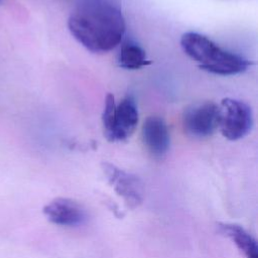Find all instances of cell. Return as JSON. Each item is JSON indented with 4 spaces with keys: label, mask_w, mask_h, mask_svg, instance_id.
Segmentation results:
<instances>
[{
    "label": "cell",
    "mask_w": 258,
    "mask_h": 258,
    "mask_svg": "<svg viewBox=\"0 0 258 258\" xmlns=\"http://www.w3.org/2000/svg\"><path fill=\"white\" fill-rule=\"evenodd\" d=\"M72 35L88 50L105 53L116 47L125 33L123 14L106 0H86L70 14Z\"/></svg>",
    "instance_id": "6da1fadb"
},
{
    "label": "cell",
    "mask_w": 258,
    "mask_h": 258,
    "mask_svg": "<svg viewBox=\"0 0 258 258\" xmlns=\"http://www.w3.org/2000/svg\"><path fill=\"white\" fill-rule=\"evenodd\" d=\"M180 45L201 69L215 75H238L251 66L245 57L222 48L212 39L198 32L184 33L180 38Z\"/></svg>",
    "instance_id": "7a4b0ae2"
},
{
    "label": "cell",
    "mask_w": 258,
    "mask_h": 258,
    "mask_svg": "<svg viewBox=\"0 0 258 258\" xmlns=\"http://www.w3.org/2000/svg\"><path fill=\"white\" fill-rule=\"evenodd\" d=\"M219 108L218 128L224 137L235 141L246 136L253 125L251 108L244 102L232 98L223 99Z\"/></svg>",
    "instance_id": "3957f363"
},
{
    "label": "cell",
    "mask_w": 258,
    "mask_h": 258,
    "mask_svg": "<svg viewBox=\"0 0 258 258\" xmlns=\"http://www.w3.org/2000/svg\"><path fill=\"white\" fill-rule=\"evenodd\" d=\"M219 108L213 102L191 104L182 113L184 132L194 138H206L218 129Z\"/></svg>",
    "instance_id": "277c9868"
},
{
    "label": "cell",
    "mask_w": 258,
    "mask_h": 258,
    "mask_svg": "<svg viewBox=\"0 0 258 258\" xmlns=\"http://www.w3.org/2000/svg\"><path fill=\"white\" fill-rule=\"evenodd\" d=\"M103 170L116 194L130 209L137 208L143 201L144 188L140 178L111 163H103Z\"/></svg>",
    "instance_id": "5b68a950"
},
{
    "label": "cell",
    "mask_w": 258,
    "mask_h": 258,
    "mask_svg": "<svg viewBox=\"0 0 258 258\" xmlns=\"http://www.w3.org/2000/svg\"><path fill=\"white\" fill-rule=\"evenodd\" d=\"M43 214L53 224L66 227L82 225L87 219L85 209L76 201L68 198H56L44 208Z\"/></svg>",
    "instance_id": "8992f818"
},
{
    "label": "cell",
    "mask_w": 258,
    "mask_h": 258,
    "mask_svg": "<svg viewBox=\"0 0 258 258\" xmlns=\"http://www.w3.org/2000/svg\"><path fill=\"white\" fill-rule=\"evenodd\" d=\"M139 120V113L135 98L128 94L116 105L114 123L110 141H125L136 130Z\"/></svg>",
    "instance_id": "52a82bcc"
},
{
    "label": "cell",
    "mask_w": 258,
    "mask_h": 258,
    "mask_svg": "<svg viewBox=\"0 0 258 258\" xmlns=\"http://www.w3.org/2000/svg\"><path fill=\"white\" fill-rule=\"evenodd\" d=\"M142 141L155 158H162L168 151L170 136L167 124L160 116H149L141 128Z\"/></svg>",
    "instance_id": "ba28073f"
},
{
    "label": "cell",
    "mask_w": 258,
    "mask_h": 258,
    "mask_svg": "<svg viewBox=\"0 0 258 258\" xmlns=\"http://www.w3.org/2000/svg\"><path fill=\"white\" fill-rule=\"evenodd\" d=\"M219 231L231 239L236 247L243 253L245 258H258V247L256 240L243 227L236 224L220 223Z\"/></svg>",
    "instance_id": "9c48e42d"
},
{
    "label": "cell",
    "mask_w": 258,
    "mask_h": 258,
    "mask_svg": "<svg viewBox=\"0 0 258 258\" xmlns=\"http://www.w3.org/2000/svg\"><path fill=\"white\" fill-rule=\"evenodd\" d=\"M117 62L120 68L125 70H138L150 63L145 50L134 42H126L122 45Z\"/></svg>",
    "instance_id": "30bf717a"
},
{
    "label": "cell",
    "mask_w": 258,
    "mask_h": 258,
    "mask_svg": "<svg viewBox=\"0 0 258 258\" xmlns=\"http://www.w3.org/2000/svg\"><path fill=\"white\" fill-rule=\"evenodd\" d=\"M115 108H116V103L114 100V96L112 94H108L105 99L104 110L102 114V123H103L104 135L109 141H110L112 129H113Z\"/></svg>",
    "instance_id": "8fae6325"
},
{
    "label": "cell",
    "mask_w": 258,
    "mask_h": 258,
    "mask_svg": "<svg viewBox=\"0 0 258 258\" xmlns=\"http://www.w3.org/2000/svg\"><path fill=\"white\" fill-rule=\"evenodd\" d=\"M2 1H3V0H0V3H2Z\"/></svg>",
    "instance_id": "7c38bea8"
}]
</instances>
